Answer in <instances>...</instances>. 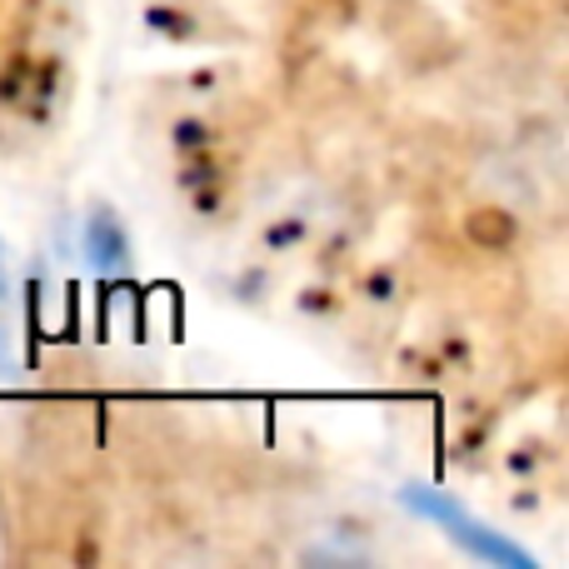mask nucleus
<instances>
[{
  "label": "nucleus",
  "mask_w": 569,
  "mask_h": 569,
  "mask_svg": "<svg viewBox=\"0 0 569 569\" xmlns=\"http://www.w3.org/2000/svg\"><path fill=\"white\" fill-rule=\"evenodd\" d=\"M410 500L420 505L425 515H435V520H440V525H450V535H455V540H465L475 555H485V560H505V565H525V555H520V550H510V545H500V540H495V535H485L480 525H470L460 510H455V505L435 500V495H410Z\"/></svg>",
  "instance_id": "nucleus-1"
},
{
  "label": "nucleus",
  "mask_w": 569,
  "mask_h": 569,
  "mask_svg": "<svg viewBox=\"0 0 569 569\" xmlns=\"http://www.w3.org/2000/svg\"><path fill=\"white\" fill-rule=\"evenodd\" d=\"M6 290H10L6 284V250H0V300H6Z\"/></svg>",
  "instance_id": "nucleus-2"
}]
</instances>
